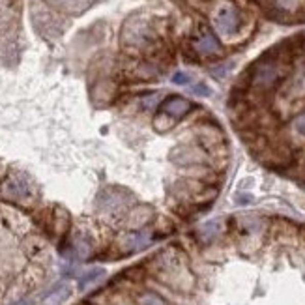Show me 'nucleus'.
<instances>
[{
    "instance_id": "obj_8",
    "label": "nucleus",
    "mask_w": 305,
    "mask_h": 305,
    "mask_svg": "<svg viewBox=\"0 0 305 305\" xmlns=\"http://www.w3.org/2000/svg\"><path fill=\"white\" fill-rule=\"evenodd\" d=\"M103 204H101V208L103 210H109V212H115V210H118V208L122 206V197L118 195V193H107V195H103Z\"/></svg>"
},
{
    "instance_id": "obj_9",
    "label": "nucleus",
    "mask_w": 305,
    "mask_h": 305,
    "mask_svg": "<svg viewBox=\"0 0 305 305\" xmlns=\"http://www.w3.org/2000/svg\"><path fill=\"white\" fill-rule=\"evenodd\" d=\"M68 296H70V287H58V289H56L55 292L47 298V300H45V303L47 305H58V303H62Z\"/></svg>"
},
{
    "instance_id": "obj_3",
    "label": "nucleus",
    "mask_w": 305,
    "mask_h": 305,
    "mask_svg": "<svg viewBox=\"0 0 305 305\" xmlns=\"http://www.w3.org/2000/svg\"><path fill=\"white\" fill-rule=\"evenodd\" d=\"M193 47L199 55L210 56V55H217L221 51V45H219L217 38L213 36L210 30H202L195 39H193Z\"/></svg>"
},
{
    "instance_id": "obj_16",
    "label": "nucleus",
    "mask_w": 305,
    "mask_h": 305,
    "mask_svg": "<svg viewBox=\"0 0 305 305\" xmlns=\"http://www.w3.org/2000/svg\"><path fill=\"white\" fill-rule=\"evenodd\" d=\"M193 92L199 94V96H208V94H210V88L204 86V84H197V86H193Z\"/></svg>"
},
{
    "instance_id": "obj_18",
    "label": "nucleus",
    "mask_w": 305,
    "mask_h": 305,
    "mask_svg": "<svg viewBox=\"0 0 305 305\" xmlns=\"http://www.w3.org/2000/svg\"><path fill=\"white\" fill-rule=\"evenodd\" d=\"M296 0H277V4L281 6V8H285V10H289V8H292L294 6Z\"/></svg>"
},
{
    "instance_id": "obj_2",
    "label": "nucleus",
    "mask_w": 305,
    "mask_h": 305,
    "mask_svg": "<svg viewBox=\"0 0 305 305\" xmlns=\"http://www.w3.org/2000/svg\"><path fill=\"white\" fill-rule=\"evenodd\" d=\"M213 25L223 36H234L240 28V15L232 4L219 6V10L213 15Z\"/></svg>"
},
{
    "instance_id": "obj_14",
    "label": "nucleus",
    "mask_w": 305,
    "mask_h": 305,
    "mask_svg": "<svg viewBox=\"0 0 305 305\" xmlns=\"http://www.w3.org/2000/svg\"><path fill=\"white\" fill-rule=\"evenodd\" d=\"M172 82H175V84H189L191 77L187 75V73H182V71H178V73H175V75H172Z\"/></svg>"
},
{
    "instance_id": "obj_5",
    "label": "nucleus",
    "mask_w": 305,
    "mask_h": 305,
    "mask_svg": "<svg viewBox=\"0 0 305 305\" xmlns=\"http://www.w3.org/2000/svg\"><path fill=\"white\" fill-rule=\"evenodd\" d=\"M150 232H127L120 238V247L125 251H139L150 244Z\"/></svg>"
},
{
    "instance_id": "obj_17",
    "label": "nucleus",
    "mask_w": 305,
    "mask_h": 305,
    "mask_svg": "<svg viewBox=\"0 0 305 305\" xmlns=\"http://www.w3.org/2000/svg\"><path fill=\"white\" fill-rule=\"evenodd\" d=\"M229 68H230L229 64H227V66H221V68H213L212 73H213V75H215V77H223L225 73L229 71Z\"/></svg>"
},
{
    "instance_id": "obj_1",
    "label": "nucleus",
    "mask_w": 305,
    "mask_h": 305,
    "mask_svg": "<svg viewBox=\"0 0 305 305\" xmlns=\"http://www.w3.org/2000/svg\"><path fill=\"white\" fill-rule=\"evenodd\" d=\"M283 66L275 60H264L253 71V84L256 88H272L283 77Z\"/></svg>"
},
{
    "instance_id": "obj_7",
    "label": "nucleus",
    "mask_w": 305,
    "mask_h": 305,
    "mask_svg": "<svg viewBox=\"0 0 305 305\" xmlns=\"http://www.w3.org/2000/svg\"><path fill=\"white\" fill-rule=\"evenodd\" d=\"M290 92H292V96H296V98L305 96V64L301 66L300 71L296 73L294 81L290 84Z\"/></svg>"
},
{
    "instance_id": "obj_6",
    "label": "nucleus",
    "mask_w": 305,
    "mask_h": 305,
    "mask_svg": "<svg viewBox=\"0 0 305 305\" xmlns=\"http://www.w3.org/2000/svg\"><path fill=\"white\" fill-rule=\"evenodd\" d=\"M2 193L6 197H10V199H21V197L27 195L28 189L21 178H10V180L2 185Z\"/></svg>"
},
{
    "instance_id": "obj_19",
    "label": "nucleus",
    "mask_w": 305,
    "mask_h": 305,
    "mask_svg": "<svg viewBox=\"0 0 305 305\" xmlns=\"http://www.w3.org/2000/svg\"><path fill=\"white\" fill-rule=\"evenodd\" d=\"M4 13H6V10H4V6L0 4V21H4Z\"/></svg>"
},
{
    "instance_id": "obj_11",
    "label": "nucleus",
    "mask_w": 305,
    "mask_h": 305,
    "mask_svg": "<svg viewBox=\"0 0 305 305\" xmlns=\"http://www.w3.org/2000/svg\"><path fill=\"white\" fill-rule=\"evenodd\" d=\"M139 303L141 305H165V301L159 298V296L152 294V292H144V294L139 298Z\"/></svg>"
},
{
    "instance_id": "obj_15",
    "label": "nucleus",
    "mask_w": 305,
    "mask_h": 305,
    "mask_svg": "<svg viewBox=\"0 0 305 305\" xmlns=\"http://www.w3.org/2000/svg\"><path fill=\"white\" fill-rule=\"evenodd\" d=\"M158 94H152V96H146V98L142 99V105H144V109H154L156 103H158Z\"/></svg>"
},
{
    "instance_id": "obj_10",
    "label": "nucleus",
    "mask_w": 305,
    "mask_h": 305,
    "mask_svg": "<svg viewBox=\"0 0 305 305\" xmlns=\"http://www.w3.org/2000/svg\"><path fill=\"white\" fill-rule=\"evenodd\" d=\"M217 234H219V225L217 223H206L201 229V238L204 242L213 240V238H215Z\"/></svg>"
},
{
    "instance_id": "obj_4",
    "label": "nucleus",
    "mask_w": 305,
    "mask_h": 305,
    "mask_svg": "<svg viewBox=\"0 0 305 305\" xmlns=\"http://www.w3.org/2000/svg\"><path fill=\"white\" fill-rule=\"evenodd\" d=\"M191 109V103L187 99L178 98V96H172V98L165 99L161 103V113L165 116H170V118H182L184 115H187Z\"/></svg>"
},
{
    "instance_id": "obj_13",
    "label": "nucleus",
    "mask_w": 305,
    "mask_h": 305,
    "mask_svg": "<svg viewBox=\"0 0 305 305\" xmlns=\"http://www.w3.org/2000/svg\"><path fill=\"white\" fill-rule=\"evenodd\" d=\"M292 127H294V131L298 133L300 137H305V113L303 115H300L298 118L294 120V124H292Z\"/></svg>"
},
{
    "instance_id": "obj_12",
    "label": "nucleus",
    "mask_w": 305,
    "mask_h": 305,
    "mask_svg": "<svg viewBox=\"0 0 305 305\" xmlns=\"http://www.w3.org/2000/svg\"><path fill=\"white\" fill-rule=\"evenodd\" d=\"M101 275H103V272H99V270H94V272L86 273L81 281V289H84V287H88L90 283H94V281H96L98 277H101Z\"/></svg>"
}]
</instances>
